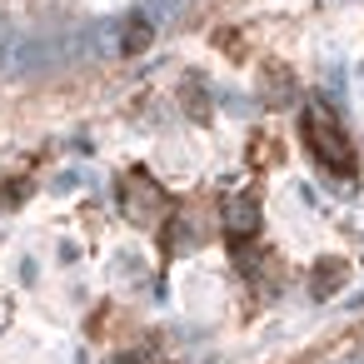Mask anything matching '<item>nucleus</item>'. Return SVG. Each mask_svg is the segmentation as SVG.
Returning <instances> with one entry per match:
<instances>
[{
    "label": "nucleus",
    "instance_id": "f257e3e1",
    "mask_svg": "<svg viewBox=\"0 0 364 364\" xmlns=\"http://www.w3.org/2000/svg\"><path fill=\"white\" fill-rule=\"evenodd\" d=\"M299 135H304V145H309V155L329 170V175H339V180H349L359 165H354V145H349V135L339 130V120L324 110V105H309L304 115H299Z\"/></svg>",
    "mask_w": 364,
    "mask_h": 364
},
{
    "label": "nucleus",
    "instance_id": "f03ea898",
    "mask_svg": "<svg viewBox=\"0 0 364 364\" xmlns=\"http://www.w3.org/2000/svg\"><path fill=\"white\" fill-rule=\"evenodd\" d=\"M225 230H230V245H250L259 235V205L245 195L225 200Z\"/></svg>",
    "mask_w": 364,
    "mask_h": 364
},
{
    "label": "nucleus",
    "instance_id": "7ed1b4c3",
    "mask_svg": "<svg viewBox=\"0 0 364 364\" xmlns=\"http://www.w3.org/2000/svg\"><path fill=\"white\" fill-rule=\"evenodd\" d=\"M339 279H344V264H339V259H324V264L314 269V294H334Z\"/></svg>",
    "mask_w": 364,
    "mask_h": 364
},
{
    "label": "nucleus",
    "instance_id": "20e7f679",
    "mask_svg": "<svg viewBox=\"0 0 364 364\" xmlns=\"http://www.w3.org/2000/svg\"><path fill=\"white\" fill-rule=\"evenodd\" d=\"M145 41H150V31H145V21H135L130 36H125V50H145Z\"/></svg>",
    "mask_w": 364,
    "mask_h": 364
}]
</instances>
